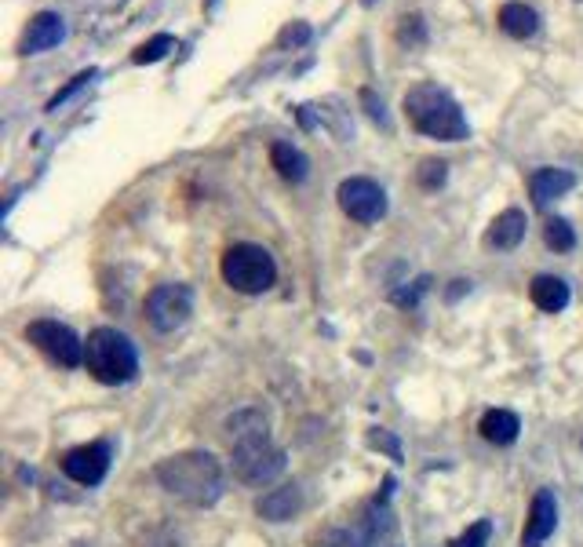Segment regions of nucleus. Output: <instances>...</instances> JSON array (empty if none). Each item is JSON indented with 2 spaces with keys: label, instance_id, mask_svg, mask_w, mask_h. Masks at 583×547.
Returning <instances> with one entry per match:
<instances>
[{
  "label": "nucleus",
  "instance_id": "obj_1",
  "mask_svg": "<svg viewBox=\"0 0 583 547\" xmlns=\"http://www.w3.org/2000/svg\"><path fill=\"white\" fill-rule=\"evenodd\" d=\"M157 482L168 496L190 507H212L223 496V468L212 452L190 449L157 464Z\"/></svg>",
  "mask_w": 583,
  "mask_h": 547
},
{
  "label": "nucleus",
  "instance_id": "obj_2",
  "mask_svg": "<svg viewBox=\"0 0 583 547\" xmlns=\"http://www.w3.org/2000/svg\"><path fill=\"white\" fill-rule=\"evenodd\" d=\"M405 117L409 125L427 135V139H441V143H459L470 135V125L459 110V103L441 91L438 84H416L405 96Z\"/></svg>",
  "mask_w": 583,
  "mask_h": 547
},
{
  "label": "nucleus",
  "instance_id": "obj_3",
  "mask_svg": "<svg viewBox=\"0 0 583 547\" xmlns=\"http://www.w3.org/2000/svg\"><path fill=\"white\" fill-rule=\"evenodd\" d=\"M84 369L91 373V380H99L106 387H121V384L135 380V373H139L135 343L125 332H117V329H95V332H88Z\"/></svg>",
  "mask_w": 583,
  "mask_h": 547
},
{
  "label": "nucleus",
  "instance_id": "obj_4",
  "mask_svg": "<svg viewBox=\"0 0 583 547\" xmlns=\"http://www.w3.org/2000/svg\"><path fill=\"white\" fill-rule=\"evenodd\" d=\"M219 270H223V282L234 292H241V296H259V292H266L277 282V263H273V255L263 245H252V241L230 245L223 252Z\"/></svg>",
  "mask_w": 583,
  "mask_h": 547
},
{
  "label": "nucleus",
  "instance_id": "obj_5",
  "mask_svg": "<svg viewBox=\"0 0 583 547\" xmlns=\"http://www.w3.org/2000/svg\"><path fill=\"white\" fill-rule=\"evenodd\" d=\"M284 449L266 434V438H252L234 445V475L245 486H270L281 471H284Z\"/></svg>",
  "mask_w": 583,
  "mask_h": 547
},
{
  "label": "nucleus",
  "instance_id": "obj_6",
  "mask_svg": "<svg viewBox=\"0 0 583 547\" xmlns=\"http://www.w3.org/2000/svg\"><path fill=\"white\" fill-rule=\"evenodd\" d=\"M26 339L48 354L55 365H62V369H77V365L84 361V343L77 339V332L69 325H59V321H33L26 325Z\"/></svg>",
  "mask_w": 583,
  "mask_h": 547
},
{
  "label": "nucleus",
  "instance_id": "obj_7",
  "mask_svg": "<svg viewBox=\"0 0 583 547\" xmlns=\"http://www.w3.org/2000/svg\"><path fill=\"white\" fill-rule=\"evenodd\" d=\"M193 314V292L190 285H157L146 296V321L157 332H175Z\"/></svg>",
  "mask_w": 583,
  "mask_h": 547
},
{
  "label": "nucleus",
  "instance_id": "obj_8",
  "mask_svg": "<svg viewBox=\"0 0 583 547\" xmlns=\"http://www.w3.org/2000/svg\"><path fill=\"white\" fill-rule=\"evenodd\" d=\"M339 209L354 219V223H379L386 216V194L379 182L365 179V175H354V179H343L339 182Z\"/></svg>",
  "mask_w": 583,
  "mask_h": 547
},
{
  "label": "nucleus",
  "instance_id": "obj_9",
  "mask_svg": "<svg viewBox=\"0 0 583 547\" xmlns=\"http://www.w3.org/2000/svg\"><path fill=\"white\" fill-rule=\"evenodd\" d=\"M62 471L77 482V486H99L110 471V449L91 441V445H77L62 456Z\"/></svg>",
  "mask_w": 583,
  "mask_h": 547
},
{
  "label": "nucleus",
  "instance_id": "obj_10",
  "mask_svg": "<svg viewBox=\"0 0 583 547\" xmlns=\"http://www.w3.org/2000/svg\"><path fill=\"white\" fill-rule=\"evenodd\" d=\"M558 525V500L551 489H540L532 496V507H529V518H525V533H522V547H543L547 536L554 533Z\"/></svg>",
  "mask_w": 583,
  "mask_h": 547
},
{
  "label": "nucleus",
  "instance_id": "obj_11",
  "mask_svg": "<svg viewBox=\"0 0 583 547\" xmlns=\"http://www.w3.org/2000/svg\"><path fill=\"white\" fill-rule=\"evenodd\" d=\"M300 507H303V489L296 482H284L255 500V515L266 522H288L292 515H300Z\"/></svg>",
  "mask_w": 583,
  "mask_h": 547
},
{
  "label": "nucleus",
  "instance_id": "obj_12",
  "mask_svg": "<svg viewBox=\"0 0 583 547\" xmlns=\"http://www.w3.org/2000/svg\"><path fill=\"white\" fill-rule=\"evenodd\" d=\"M223 431H227L230 449H234V445H241V441H252V438H266V434H270V413H266V409H259V405L237 409L234 416H227Z\"/></svg>",
  "mask_w": 583,
  "mask_h": 547
},
{
  "label": "nucleus",
  "instance_id": "obj_13",
  "mask_svg": "<svg viewBox=\"0 0 583 547\" xmlns=\"http://www.w3.org/2000/svg\"><path fill=\"white\" fill-rule=\"evenodd\" d=\"M62 37H66V23H62V15H55V12H41V15L30 23V30H26V37H23L19 51H23V55H37V51L55 48Z\"/></svg>",
  "mask_w": 583,
  "mask_h": 547
},
{
  "label": "nucleus",
  "instance_id": "obj_14",
  "mask_svg": "<svg viewBox=\"0 0 583 547\" xmlns=\"http://www.w3.org/2000/svg\"><path fill=\"white\" fill-rule=\"evenodd\" d=\"M576 187V175L572 172H565V168H540V172H532V179H529V194H532V205H551L554 198H561V194H569Z\"/></svg>",
  "mask_w": 583,
  "mask_h": 547
},
{
  "label": "nucleus",
  "instance_id": "obj_15",
  "mask_svg": "<svg viewBox=\"0 0 583 547\" xmlns=\"http://www.w3.org/2000/svg\"><path fill=\"white\" fill-rule=\"evenodd\" d=\"M525 227H529L525 212H522V209H507V212H500V216L493 219V227H489V234H485V241H489L493 248H500V252H511V248L522 245Z\"/></svg>",
  "mask_w": 583,
  "mask_h": 547
},
{
  "label": "nucleus",
  "instance_id": "obj_16",
  "mask_svg": "<svg viewBox=\"0 0 583 547\" xmlns=\"http://www.w3.org/2000/svg\"><path fill=\"white\" fill-rule=\"evenodd\" d=\"M500 30L514 41H529L540 30V15H536V8L522 5V0H511V5L500 8Z\"/></svg>",
  "mask_w": 583,
  "mask_h": 547
},
{
  "label": "nucleus",
  "instance_id": "obj_17",
  "mask_svg": "<svg viewBox=\"0 0 583 547\" xmlns=\"http://www.w3.org/2000/svg\"><path fill=\"white\" fill-rule=\"evenodd\" d=\"M529 296L543 314H558V311L569 307V285L561 278H554V274H540V278H532Z\"/></svg>",
  "mask_w": 583,
  "mask_h": 547
},
{
  "label": "nucleus",
  "instance_id": "obj_18",
  "mask_svg": "<svg viewBox=\"0 0 583 547\" xmlns=\"http://www.w3.org/2000/svg\"><path fill=\"white\" fill-rule=\"evenodd\" d=\"M518 431H522V423H518V416L507 413V409H489V413L481 416V438L493 441V445H511V441H518Z\"/></svg>",
  "mask_w": 583,
  "mask_h": 547
},
{
  "label": "nucleus",
  "instance_id": "obj_19",
  "mask_svg": "<svg viewBox=\"0 0 583 547\" xmlns=\"http://www.w3.org/2000/svg\"><path fill=\"white\" fill-rule=\"evenodd\" d=\"M270 164L277 168L281 179L288 182H303L307 179V157L292 146V143H273L270 146Z\"/></svg>",
  "mask_w": 583,
  "mask_h": 547
},
{
  "label": "nucleus",
  "instance_id": "obj_20",
  "mask_svg": "<svg viewBox=\"0 0 583 547\" xmlns=\"http://www.w3.org/2000/svg\"><path fill=\"white\" fill-rule=\"evenodd\" d=\"M171 48H175V37H171V33H157V37H150L146 44H139V48L132 51V62H135V66L161 62V59H164Z\"/></svg>",
  "mask_w": 583,
  "mask_h": 547
},
{
  "label": "nucleus",
  "instance_id": "obj_21",
  "mask_svg": "<svg viewBox=\"0 0 583 547\" xmlns=\"http://www.w3.org/2000/svg\"><path fill=\"white\" fill-rule=\"evenodd\" d=\"M543 241H547L554 252H572V248H576V230H572L565 219H547Z\"/></svg>",
  "mask_w": 583,
  "mask_h": 547
},
{
  "label": "nucleus",
  "instance_id": "obj_22",
  "mask_svg": "<svg viewBox=\"0 0 583 547\" xmlns=\"http://www.w3.org/2000/svg\"><path fill=\"white\" fill-rule=\"evenodd\" d=\"M489 536H493V522L481 518V522H474L452 547H489Z\"/></svg>",
  "mask_w": 583,
  "mask_h": 547
},
{
  "label": "nucleus",
  "instance_id": "obj_23",
  "mask_svg": "<svg viewBox=\"0 0 583 547\" xmlns=\"http://www.w3.org/2000/svg\"><path fill=\"white\" fill-rule=\"evenodd\" d=\"M368 445L372 449H383L391 460H402V445H398V438L391 434V431H383V427H372L368 431Z\"/></svg>",
  "mask_w": 583,
  "mask_h": 547
},
{
  "label": "nucleus",
  "instance_id": "obj_24",
  "mask_svg": "<svg viewBox=\"0 0 583 547\" xmlns=\"http://www.w3.org/2000/svg\"><path fill=\"white\" fill-rule=\"evenodd\" d=\"M88 80H95V70H84V73H77V77H73V80H69V84H66L62 91H55V96L48 99V110L55 114V110H59V107H62V103H66L69 96H77V91H80V88H84Z\"/></svg>",
  "mask_w": 583,
  "mask_h": 547
},
{
  "label": "nucleus",
  "instance_id": "obj_25",
  "mask_svg": "<svg viewBox=\"0 0 583 547\" xmlns=\"http://www.w3.org/2000/svg\"><path fill=\"white\" fill-rule=\"evenodd\" d=\"M416 179H420L423 190H438L441 182H445V161H423L420 172H416Z\"/></svg>",
  "mask_w": 583,
  "mask_h": 547
},
{
  "label": "nucleus",
  "instance_id": "obj_26",
  "mask_svg": "<svg viewBox=\"0 0 583 547\" xmlns=\"http://www.w3.org/2000/svg\"><path fill=\"white\" fill-rule=\"evenodd\" d=\"M307 41H310V26H307V23L288 26V30L277 37V44H281V48H300V44H307Z\"/></svg>",
  "mask_w": 583,
  "mask_h": 547
},
{
  "label": "nucleus",
  "instance_id": "obj_27",
  "mask_svg": "<svg viewBox=\"0 0 583 547\" xmlns=\"http://www.w3.org/2000/svg\"><path fill=\"white\" fill-rule=\"evenodd\" d=\"M398 37H402V41H409V44H423V19H420V15H409V19H402V30H398Z\"/></svg>",
  "mask_w": 583,
  "mask_h": 547
},
{
  "label": "nucleus",
  "instance_id": "obj_28",
  "mask_svg": "<svg viewBox=\"0 0 583 547\" xmlns=\"http://www.w3.org/2000/svg\"><path fill=\"white\" fill-rule=\"evenodd\" d=\"M314 547H354V540L343 533V529H329V533H321L318 536V543Z\"/></svg>",
  "mask_w": 583,
  "mask_h": 547
},
{
  "label": "nucleus",
  "instance_id": "obj_29",
  "mask_svg": "<svg viewBox=\"0 0 583 547\" xmlns=\"http://www.w3.org/2000/svg\"><path fill=\"white\" fill-rule=\"evenodd\" d=\"M139 547H179L171 536H164V533H146L143 540H139Z\"/></svg>",
  "mask_w": 583,
  "mask_h": 547
},
{
  "label": "nucleus",
  "instance_id": "obj_30",
  "mask_svg": "<svg viewBox=\"0 0 583 547\" xmlns=\"http://www.w3.org/2000/svg\"><path fill=\"white\" fill-rule=\"evenodd\" d=\"M368 5H372V0H368Z\"/></svg>",
  "mask_w": 583,
  "mask_h": 547
}]
</instances>
